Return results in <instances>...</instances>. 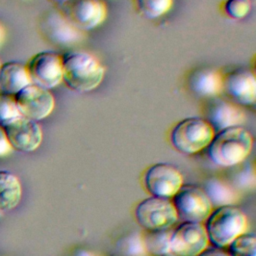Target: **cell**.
<instances>
[{"label":"cell","instance_id":"cell-1","mask_svg":"<svg viewBox=\"0 0 256 256\" xmlns=\"http://www.w3.org/2000/svg\"><path fill=\"white\" fill-rule=\"evenodd\" d=\"M63 81L73 91L87 93L96 89L105 75V68L91 54L70 50L62 54Z\"/></svg>","mask_w":256,"mask_h":256},{"label":"cell","instance_id":"cell-2","mask_svg":"<svg viewBox=\"0 0 256 256\" xmlns=\"http://www.w3.org/2000/svg\"><path fill=\"white\" fill-rule=\"evenodd\" d=\"M253 146L251 133L242 126H235L215 132L207 146L210 160L220 167H232L243 162Z\"/></svg>","mask_w":256,"mask_h":256},{"label":"cell","instance_id":"cell-3","mask_svg":"<svg viewBox=\"0 0 256 256\" xmlns=\"http://www.w3.org/2000/svg\"><path fill=\"white\" fill-rule=\"evenodd\" d=\"M208 240L217 248L227 247L236 237L247 232L245 213L234 205L217 207L205 220Z\"/></svg>","mask_w":256,"mask_h":256},{"label":"cell","instance_id":"cell-4","mask_svg":"<svg viewBox=\"0 0 256 256\" xmlns=\"http://www.w3.org/2000/svg\"><path fill=\"white\" fill-rule=\"evenodd\" d=\"M214 135L213 127L205 118L189 117L173 127L170 141L176 150L191 155L207 148Z\"/></svg>","mask_w":256,"mask_h":256},{"label":"cell","instance_id":"cell-5","mask_svg":"<svg viewBox=\"0 0 256 256\" xmlns=\"http://www.w3.org/2000/svg\"><path fill=\"white\" fill-rule=\"evenodd\" d=\"M137 222L147 231L170 229L179 219L171 200L150 196L135 209Z\"/></svg>","mask_w":256,"mask_h":256},{"label":"cell","instance_id":"cell-6","mask_svg":"<svg viewBox=\"0 0 256 256\" xmlns=\"http://www.w3.org/2000/svg\"><path fill=\"white\" fill-rule=\"evenodd\" d=\"M58 7L62 15L83 32L97 28L107 17L103 0H69Z\"/></svg>","mask_w":256,"mask_h":256},{"label":"cell","instance_id":"cell-7","mask_svg":"<svg viewBox=\"0 0 256 256\" xmlns=\"http://www.w3.org/2000/svg\"><path fill=\"white\" fill-rule=\"evenodd\" d=\"M31 83L52 89L63 82L62 55L55 51H42L25 64Z\"/></svg>","mask_w":256,"mask_h":256},{"label":"cell","instance_id":"cell-8","mask_svg":"<svg viewBox=\"0 0 256 256\" xmlns=\"http://www.w3.org/2000/svg\"><path fill=\"white\" fill-rule=\"evenodd\" d=\"M178 218L188 222L202 223L210 215L213 207L203 189L182 185L172 197Z\"/></svg>","mask_w":256,"mask_h":256},{"label":"cell","instance_id":"cell-9","mask_svg":"<svg viewBox=\"0 0 256 256\" xmlns=\"http://www.w3.org/2000/svg\"><path fill=\"white\" fill-rule=\"evenodd\" d=\"M209 244L205 226L198 222L184 221L170 235V254L198 256Z\"/></svg>","mask_w":256,"mask_h":256},{"label":"cell","instance_id":"cell-10","mask_svg":"<svg viewBox=\"0 0 256 256\" xmlns=\"http://www.w3.org/2000/svg\"><path fill=\"white\" fill-rule=\"evenodd\" d=\"M14 100L20 115L34 121L49 116L55 106V99L51 92L33 83L16 93Z\"/></svg>","mask_w":256,"mask_h":256},{"label":"cell","instance_id":"cell-11","mask_svg":"<svg viewBox=\"0 0 256 256\" xmlns=\"http://www.w3.org/2000/svg\"><path fill=\"white\" fill-rule=\"evenodd\" d=\"M144 185L151 196L169 199L183 185V176L171 164L156 163L147 169L144 175Z\"/></svg>","mask_w":256,"mask_h":256},{"label":"cell","instance_id":"cell-12","mask_svg":"<svg viewBox=\"0 0 256 256\" xmlns=\"http://www.w3.org/2000/svg\"><path fill=\"white\" fill-rule=\"evenodd\" d=\"M13 150L32 152L36 150L43 138L42 129L37 121L18 116L3 127Z\"/></svg>","mask_w":256,"mask_h":256},{"label":"cell","instance_id":"cell-13","mask_svg":"<svg viewBox=\"0 0 256 256\" xmlns=\"http://www.w3.org/2000/svg\"><path fill=\"white\" fill-rule=\"evenodd\" d=\"M40 26L43 35L55 45L74 46L84 39V32L73 26L59 10L47 12Z\"/></svg>","mask_w":256,"mask_h":256},{"label":"cell","instance_id":"cell-14","mask_svg":"<svg viewBox=\"0 0 256 256\" xmlns=\"http://www.w3.org/2000/svg\"><path fill=\"white\" fill-rule=\"evenodd\" d=\"M223 91L238 105H253L256 101L254 73L249 69L239 68L223 75Z\"/></svg>","mask_w":256,"mask_h":256},{"label":"cell","instance_id":"cell-15","mask_svg":"<svg viewBox=\"0 0 256 256\" xmlns=\"http://www.w3.org/2000/svg\"><path fill=\"white\" fill-rule=\"evenodd\" d=\"M209 100L210 103L207 107L205 119L215 132L230 127L242 126L245 122L246 116L240 105L219 97Z\"/></svg>","mask_w":256,"mask_h":256},{"label":"cell","instance_id":"cell-16","mask_svg":"<svg viewBox=\"0 0 256 256\" xmlns=\"http://www.w3.org/2000/svg\"><path fill=\"white\" fill-rule=\"evenodd\" d=\"M190 90L197 96L211 99L223 92V74L210 67L194 70L188 78Z\"/></svg>","mask_w":256,"mask_h":256},{"label":"cell","instance_id":"cell-17","mask_svg":"<svg viewBox=\"0 0 256 256\" xmlns=\"http://www.w3.org/2000/svg\"><path fill=\"white\" fill-rule=\"evenodd\" d=\"M31 84L26 65L18 61L2 63L0 67V92L14 96Z\"/></svg>","mask_w":256,"mask_h":256},{"label":"cell","instance_id":"cell-18","mask_svg":"<svg viewBox=\"0 0 256 256\" xmlns=\"http://www.w3.org/2000/svg\"><path fill=\"white\" fill-rule=\"evenodd\" d=\"M22 186L18 177L9 172L0 170V211H10L20 202Z\"/></svg>","mask_w":256,"mask_h":256},{"label":"cell","instance_id":"cell-19","mask_svg":"<svg viewBox=\"0 0 256 256\" xmlns=\"http://www.w3.org/2000/svg\"><path fill=\"white\" fill-rule=\"evenodd\" d=\"M204 192L206 193L212 207H221L226 205H233L237 201V194L235 191L225 182L211 178L204 186Z\"/></svg>","mask_w":256,"mask_h":256},{"label":"cell","instance_id":"cell-20","mask_svg":"<svg viewBox=\"0 0 256 256\" xmlns=\"http://www.w3.org/2000/svg\"><path fill=\"white\" fill-rule=\"evenodd\" d=\"M170 229L148 231L143 237L145 249L155 256H165L170 253Z\"/></svg>","mask_w":256,"mask_h":256},{"label":"cell","instance_id":"cell-21","mask_svg":"<svg viewBox=\"0 0 256 256\" xmlns=\"http://www.w3.org/2000/svg\"><path fill=\"white\" fill-rule=\"evenodd\" d=\"M138 11L145 18L154 20L167 14L174 0H135Z\"/></svg>","mask_w":256,"mask_h":256},{"label":"cell","instance_id":"cell-22","mask_svg":"<svg viewBox=\"0 0 256 256\" xmlns=\"http://www.w3.org/2000/svg\"><path fill=\"white\" fill-rule=\"evenodd\" d=\"M227 247L229 256H256V237L253 233L245 232Z\"/></svg>","mask_w":256,"mask_h":256},{"label":"cell","instance_id":"cell-23","mask_svg":"<svg viewBox=\"0 0 256 256\" xmlns=\"http://www.w3.org/2000/svg\"><path fill=\"white\" fill-rule=\"evenodd\" d=\"M18 116H20V112L14 96L0 92V126L4 127Z\"/></svg>","mask_w":256,"mask_h":256},{"label":"cell","instance_id":"cell-24","mask_svg":"<svg viewBox=\"0 0 256 256\" xmlns=\"http://www.w3.org/2000/svg\"><path fill=\"white\" fill-rule=\"evenodd\" d=\"M120 250L125 256H144L147 253L143 237L138 234H132L123 239L120 243Z\"/></svg>","mask_w":256,"mask_h":256},{"label":"cell","instance_id":"cell-25","mask_svg":"<svg viewBox=\"0 0 256 256\" xmlns=\"http://www.w3.org/2000/svg\"><path fill=\"white\" fill-rule=\"evenodd\" d=\"M250 10L251 3L249 0H226L224 3V11L232 19H243Z\"/></svg>","mask_w":256,"mask_h":256},{"label":"cell","instance_id":"cell-26","mask_svg":"<svg viewBox=\"0 0 256 256\" xmlns=\"http://www.w3.org/2000/svg\"><path fill=\"white\" fill-rule=\"evenodd\" d=\"M13 151L7 137L5 134V131L3 127L0 126V157L5 156Z\"/></svg>","mask_w":256,"mask_h":256},{"label":"cell","instance_id":"cell-27","mask_svg":"<svg viewBox=\"0 0 256 256\" xmlns=\"http://www.w3.org/2000/svg\"><path fill=\"white\" fill-rule=\"evenodd\" d=\"M198 256H229L228 253L222 251L219 248H206Z\"/></svg>","mask_w":256,"mask_h":256},{"label":"cell","instance_id":"cell-28","mask_svg":"<svg viewBox=\"0 0 256 256\" xmlns=\"http://www.w3.org/2000/svg\"><path fill=\"white\" fill-rule=\"evenodd\" d=\"M76 256H95L92 252L90 251H86V250H81L77 253Z\"/></svg>","mask_w":256,"mask_h":256},{"label":"cell","instance_id":"cell-29","mask_svg":"<svg viewBox=\"0 0 256 256\" xmlns=\"http://www.w3.org/2000/svg\"><path fill=\"white\" fill-rule=\"evenodd\" d=\"M50 1L53 2V3H55V4H57V5L59 6V5L65 3V2H67V1H69V0H50Z\"/></svg>","mask_w":256,"mask_h":256},{"label":"cell","instance_id":"cell-30","mask_svg":"<svg viewBox=\"0 0 256 256\" xmlns=\"http://www.w3.org/2000/svg\"><path fill=\"white\" fill-rule=\"evenodd\" d=\"M3 35H4V31H3V28L0 24V43L2 42V39H3Z\"/></svg>","mask_w":256,"mask_h":256},{"label":"cell","instance_id":"cell-31","mask_svg":"<svg viewBox=\"0 0 256 256\" xmlns=\"http://www.w3.org/2000/svg\"><path fill=\"white\" fill-rule=\"evenodd\" d=\"M165 256H174V255H172V254L169 253V254H167V255H165Z\"/></svg>","mask_w":256,"mask_h":256},{"label":"cell","instance_id":"cell-32","mask_svg":"<svg viewBox=\"0 0 256 256\" xmlns=\"http://www.w3.org/2000/svg\"><path fill=\"white\" fill-rule=\"evenodd\" d=\"M1 65H2V63H1V61H0V67H1Z\"/></svg>","mask_w":256,"mask_h":256}]
</instances>
